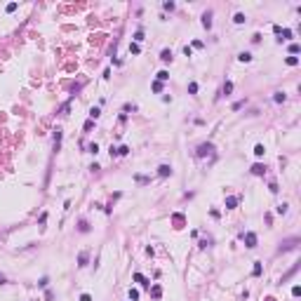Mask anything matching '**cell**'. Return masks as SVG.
Wrapping results in <instances>:
<instances>
[{
    "instance_id": "cell-18",
    "label": "cell",
    "mask_w": 301,
    "mask_h": 301,
    "mask_svg": "<svg viewBox=\"0 0 301 301\" xmlns=\"http://www.w3.org/2000/svg\"><path fill=\"white\" fill-rule=\"evenodd\" d=\"M99 115H101V111L96 108V106H94V108H90V118H92V120H96Z\"/></svg>"
},
{
    "instance_id": "cell-25",
    "label": "cell",
    "mask_w": 301,
    "mask_h": 301,
    "mask_svg": "<svg viewBox=\"0 0 301 301\" xmlns=\"http://www.w3.org/2000/svg\"><path fill=\"white\" fill-rule=\"evenodd\" d=\"M299 45H296V42H292V45H289V54H299Z\"/></svg>"
},
{
    "instance_id": "cell-29",
    "label": "cell",
    "mask_w": 301,
    "mask_h": 301,
    "mask_svg": "<svg viewBox=\"0 0 301 301\" xmlns=\"http://www.w3.org/2000/svg\"><path fill=\"white\" fill-rule=\"evenodd\" d=\"M127 153H129V148H127V146H120V148H118V155H127Z\"/></svg>"
},
{
    "instance_id": "cell-20",
    "label": "cell",
    "mask_w": 301,
    "mask_h": 301,
    "mask_svg": "<svg viewBox=\"0 0 301 301\" xmlns=\"http://www.w3.org/2000/svg\"><path fill=\"white\" fill-rule=\"evenodd\" d=\"M141 40H143V31H141V28H139V31L134 33V42H137V45H139V42H141Z\"/></svg>"
},
{
    "instance_id": "cell-31",
    "label": "cell",
    "mask_w": 301,
    "mask_h": 301,
    "mask_svg": "<svg viewBox=\"0 0 301 301\" xmlns=\"http://www.w3.org/2000/svg\"><path fill=\"white\" fill-rule=\"evenodd\" d=\"M242 106H245V101H235V104H233V111H240Z\"/></svg>"
},
{
    "instance_id": "cell-16",
    "label": "cell",
    "mask_w": 301,
    "mask_h": 301,
    "mask_svg": "<svg viewBox=\"0 0 301 301\" xmlns=\"http://www.w3.org/2000/svg\"><path fill=\"white\" fill-rule=\"evenodd\" d=\"M238 59L247 63V61H252V54H249V52H240V54H238Z\"/></svg>"
},
{
    "instance_id": "cell-24",
    "label": "cell",
    "mask_w": 301,
    "mask_h": 301,
    "mask_svg": "<svg viewBox=\"0 0 301 301\" xmlns=\"http://www.w3.org/2000/svg\"><path fill=\"white\" fill-rule=\"evenodd\" d=\"M261 270H264V268H261V264L256 261V264H254V268H252V273H254V275H261Z\"/></svg>"
},
{
    "instance_id": "cell-15",
    "label": "cell",
    "mask_w": 301,
    "mask_h": 301,
    "mask_svg": "<svg viewBox=\"0 0 301 301\" xmlns=\"http://www.w3.org/2000/svg\"><path fill=\"white\" fill-rule=\"evenodd\" d=\"M160 59H162V61H172V49H162V52H160Z\"/></svg>"
},
{
    "instance_id": "cell-26",
    "label": "cell",
    "mask_w": 301,
    "mask_h": 301,
    "mask_svg": "<svg viewBox=\"0 0 301 301\" xmlns=\"http://www.w3.org/2000/svg\"><path fill=\"white\" fill-rule=\"evenodd\" d=\"M296 63H299L296 57H287V66H296Z\"/></svg>"
},
{
    "instance_id": "cell-36",
    "label": "cell",
    "mask_w": 301,
    "mask_h": 301,
    "mask_svg": "<svg viewBox=\"0 0 301 301\" xmlns=\"http://www.w3.org/2000/svg\"><path fill=\"white\" fill-rule=\"evenodd\" d=\"M38 285H40V287H47L49 280H47V278H40V282H38Z\"/></svg>"
},
{
    "instance_id": "cell-17",
    "label": "cell",
    "mask_w": 301,
    "mask_h": 301,
    "mask_svg": "<svg viewBox=\"0 0 301 301\" xmlns=\"http://www.w3.org/2000/svg\"><path fill=\"white\" fill-rule=\"evenodd\" d=\"M264 153H266V148L261 146V143H256V146H254V155H259V158H261Z\"/></svg>"
},
{
    "instance_id": "cell-5",
    "label": "cell",
    "mask_w": 301,
    "mask_h": 301,
    "mask_svg": "<svg viewBox=\"0 0 301 301\" xmlns=\"http://www.w3.org/2000/svg\"><path fill=\"white\" fill-rule=\"evenodd\" d=\"M202 26H205L207 31H209V28H212V12H209V10H207L205 14H202Z\"/></svg>"
},
{
    "instance_id": "cell-3",
    "label": "cell",
    "mask_w": 301,
    "mask_h": 301,
    "mask_svg": "<svg viewBox=\"0 0 301 301\" xmlns=\"http://www.w3.org/2000/svg\"><path fill=\"white\" fill-rule=\"evenodd\" d=\"M296 242H299L296 238H292V240H285V242L280 245V252H289V249H294V247H296Z\"/></svg>"
},
{
    "instance_id": "cell-19",
    "label": "cell",
    "mask_w": 301,
    "mask_h": 301,
    "mask_svg": "<svg viewBox=\"0 0 301 301\" xmlns=\"http://www.w3.org/2000/svg\"><path fill=\"white\" fill-rule=\"evenodd\" d=\"M233 21H235V24H245V14H242V12H238V14L233 16Z\"/></svg>"
},
{
    "instance_id": "cell-37",
    "label": "cell",
    "mask_w": 301,
    "mask_h": 301,
    "mask_svg": "<svg viewBox=\"0 0 301 301\" xmlns=\"http://www.w3.org/2000/svg\"><path fill=\"white\" fill-rule=\"evenodd\" d=\"M80 301H92V296L90 294H82V296H80Z\"/></svg>"
},
{
    "instance_id": "cell-27",
    "label": "cell",
    "mask_w": 301,
    "mask_h": 301,
    "mask_svg": "<svg viewBox=\"0 0 301 301\" xmlns=\"http://www.w3.org/2000/svg\"><path fill=\"white\" fill-rule=\"evenodd\" d=\"M275 212H278V214H287V205H285V202L278 205V209H275Z\"/></svg>"
},
{
    "instance_id": "cell-21",
    "label": "cell",
    "mask_w": 301,
    "mask_h": 301,
    "mask_svg": "<svg viewBox=\"0 0 301 301\" xmlns=\"http://www.w3.org/2000/svg\"><path fill=\"white\" fill-rule=\"evenodd\" d=\"M167 78H169V73H167V71H160V73H158V82H165Z\"/></svg>"
},
{
    "instance_id": "cell-6",
    "label": "cell",
    "mask_w": 301,
    "mask_h": 301,
    "mask_svg": "<svg viewBox=\"0 0 301 301\" xmlns=\"http://www.w3.org/2000/svg\"><path fill=\"white\" fill-rule=\"evenodd\" d=\"M87 259H90V254H87V252H80V256H78V266H80V268L87 266Z\"/></svg>"
},
{
    "instance_id": "cell-35",
    "label": "cell",
    "mask_w": 301,
    "mask_h": 301,
    "mask_svg": "<svg viewBox=\"0 0 301 301\" xmlns=\"http://www.w3.org/2000/svg\"><path fill=\"white\" fill-rule=\"evenodd\" d=\"M92 127H94V122H92V120H87V122H85V132H90Z\"/></svg>"
},
{
    "instance_id": "cell-9",
    "label": "cell",
    "mask_w": 301,
    "mask_h": 301,
    "mask_svg": "<svg viewBox=\"0 0 301 301\" xmlns=\"http://www.w3.org/2000/svg\"><path fill=\"white\" fill-rule=\"evenodd\" d=\"M151 296H153V299H160V296H162V287L153 285V287H151Z\"/></svg>"
},
{
    "instance_id": "cell-38",
    "label": "cell",
    "mask_w": 301,
    "mask_h": 301,
    "mask_svg": "<svg viewBox=\"0 0 301 301\" xmlns=\"http://www.w3.org/2000/svg\"><path fill=\"white\" fill-rule=\"evenodd\" d=\"M0 285H5V278H2V275H0Z\"/></svg>"
},
{
    "instance_id": "cell-10",
    "label": "cell",
    "mask_w": 301,
    "mask_h": 301,
    "mask_svg": "<svg viewBox=\"0 0 301 301\" xmlns=\"http://www.w3.org/2000/svg\"><path fill=\"white\" fill-rule=\"evenodd\" d=\"M59 146H61V129L57 127V129H54V148L59 151Z\"/></svg>"
},
{
    "instance_id": "cell-14",
    "label": "cell",
    "mask_w": 301,
    "mask_h": 301,
    "mask_svg": "<svg viewBox=\"0 0 301 301\" xmlns=\"http://www.w3.org/2000/svg\"><path fill=\"white\" fill-rule=\"evenodd\" d=\"M289 38H292V31H289V28H282V31H280V38H278V40H289Z\"/></svg>"
},
{
    "instance_id": "cell-28",
    "label": "cell",
    "mask_w": 301,
    "mask_h": 301,
    "mask_svg": "<svg viewBox=\"0 0 301 301\" xmlns=\"http://www.w3.org/2000/svg\"><path fill=\"white\" fill-rule=\"evenodd\" d=\"M188 92H190V94H195V92H198V82H190L188 85Z\"/></svg>"
},
{
    "instance_id": "cell-32",
    "label": "cell",
    "mask_w": 301,
    "mask_h": 301,
    "mask_svg": "<svg viewBox=\"0 0 301 301\" xmlns=\"http://www.w3.org/2000/svg\"><path fill=\"white\" fill-rule=\"evenodd\" d=\"M162 7H165V10H174L176 5H174V2H169V0H167V2H162Z\"/></svg>"
},
{
    "instance_id": "cell-33",
    "label": "cell",
    "mask_w": 301,
    "mask_h": 301,
    "mask_svg": "<svg viewBox=\"0 0 301 301\" xmlns=\"http://www.w3.org/2000/svg\"><path fill=\"white\" fill-rule=\"evenodd\" d=\"M80 231H82V233H87V231H90V226H87V221H80Z\"/></svg>"
},
{
    "instance_id": "cell-2",
    "label": "cell",
    "mask_w": 301,
    "mask_h": 301,
    "mask_svg": "<svg viewBox=\"0 0 301 301\" xmlns=\"http://www.w3.org/2000/svg\"><path fill=\"white\" fill-rule=\"evenodd\" d=\"M242 240H245V245H247L249 249H254V247H256V233H245V235H242Z\"/></svg>"
},
{
    "instance_id": "cell-4",
    "label": "cell",
    "mask_w": 301,
    "mask_h": 301,
    "mask_svg": "<svg viewBox=\"0 0 301 301\" xmlns=\"http://www.w3.org/2000/svg\"><path fill=\"white\" fill-rule=\"evenodd\" d=\"M252 174H256V176H261V174H266V165H261V162H256V165H252Z\"/></svg>"
},
{
    "instance_id": "cell-13",
    "label": "cell",
    "mask_w": 301,
    "mask_h": 301,
    "mask_svg": "<svg viewBox=\"0 0 301 301\" xmlns=\"http://www.w3.org/2000/svg\"><path fill=\"white\" fill-rule=\"evenodd\" d=\"M231 92H233V82H231V80H226L223 87H221V94H231Z\"/></svg>"
},
{
    "instance_id": "cell-34",
    "label": "cell",
    "mask_w": 301,
    "mask_h": 301,
    "mask_svg": "<svg viewBox=\"0 0 301 301\" xmlns=\"http://www.w3.org/2000/svg\"><path fill=\"white\" fill-rule=\"evenodd\" d=\"M160 90H162V82H158V80H155V82H153V92H160Z\"/></svg>"
},
{
    "instance_id": "cell-23",
    "label": "cell",
    "mask_w": 301,
    "mask_h": 301,
    "mask_svg": "<svg viewBox=\"0 0 301 301\" xmlns=\"http://www.w3.org/2000/svg\"><path fill=\"white\" fill-rule=\"evenodd\" d=\"M134 181H137V184H148V176H141V174H137V176H134Z\"/></svg>"
},
{
    "instance_id": "cell-12",
    "label": "cell",
    "mask_w": 301,
    "mask_h": 301,
    "mask_svg": "<svg viewBox=\"0 0 301 301\" xmlns=\"http://www.w3.org/2000/svg\"><path fill=\"white\" fill-rule=\"evenodd\" d=\"M285 99H287V94H285V92H275V94H273V101H275V104H282Z\"/></svg>"
},
{
    "instance_id": "cell-30",
    "label": "cell",
    "mask_w": 301,
    "mask_h": 301,
    "mask_svg": "<svg viewBox=\"0 0 301 301\" xmlns=\"http://www.w3.org/2000/svg\"><path fill=\"white\" fill-rule=\"evenodd\" d=\"M129 299L137 301V299H139V292H137V289H129Z\"/></svg>"
},
{
    "instance_id": "cell-1",
    "label": "cell",
    "mask_w": 301,
    "mask_h": 301,
    "mask_svg": "<svg viewBox=\"0 0 301 301\" xmlns=\"http://www.w3.org/2000/svg\"><path fill=\"white\" fill-rule=\"evenodd\" d=\"M214 153V146L212 143H200L198 146V158H205V155H212Z\"/></svg>"
},
{
    "instance_id": "cell-11",
    "label": "cell",
    "mask_w": 301,
    "mask_h": 301,
    "mask_svg": "<svg viewBox=\"0 0 301 301\" xmlns=\"http://www.w3.org/2000/svg\"><path fill=\"white\" fill-rule=\"evenodd\" d=\"M134 280H137L139 285H143V287H151V282H148V280H146V278H143L141 273H134Z\"/></svg>"
},
{
    "instance_id": "cell-7",
    "label": "cell",
    "mask_w": 301,
    "mask_h": 301,
    "mask_svg": "<svg viewBox=\"0 0 301 301\" xmlns=\"http://www.w3.org/2000/svg\"><path fill=\"white\" fill-rule=\"evenodd\" d=\"M158 174L160 176H169V174H172V167H169V165H160V167H158Z\"/></svg>"
},
{
    "instance_id": "cell-22",
    "label": "cell",
    "mask_w": 301,
    "mask_h": 301,
    "mask_svg": "<svg viewBox=\"0 0 301 301\" xmlns=\"http://www.w3.org/2000/svg\"><path fill=\"white\" fill-rule=\"evenodd\" d=\"M129 52H132V54H139V52H141V47H139L137 42H132V45H129Z\"/></svg>"
},
{
    "instance_id": "cell-8",
    "label": "cell",
    "mask_w": 301,
    "mask_h": 301,
    "mask_svg": "<svg viewBox=\"0 0 301 301\" xmlns=\"http://www.w3.org/2000/svg\"><path fill=\"white\" fill-rule=\"evenodd\" d=\"M235 205H238V195H228L226 198V207L228 209H235Z\"/></svg>"
}]
</instances>
